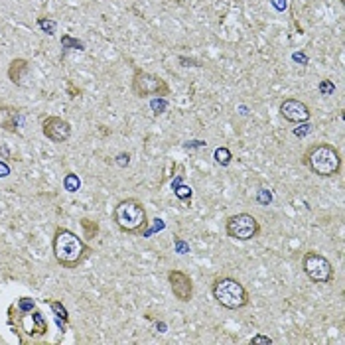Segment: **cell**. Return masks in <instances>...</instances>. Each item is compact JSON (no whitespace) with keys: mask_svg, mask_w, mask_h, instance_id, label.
<instances>
[{"mask_svg":"<svg viewBox=\"0 0 345 345\" xmlns=\"http://www.w3.org/2000/svg\"><path fill=\"white\" fill-rule=\"evenodd\" d=\"M54 257L63 268H77L91 253L87 243L73 231L59 227L54 235Z\"/></svg>","mask_w":345,"mask_h":345,"instance_id":"cell-1","label":"cell"},{"mask_svg":"<svg viewBox=\"0 0 345 345\" xmlns=\"http://www.w3.org/2000/svg\"><path fill=\"white\" fill-rule=\"evenodd\" d=\"M304 164L322 177H334L342 170V158L336 146L328 144V142H318L312 144L306 152H304Z\"/></svg>","mask_w":345,"mask_h":345,"instance_id":"cell-2","label":"cell"},{"mask_svg":"<svg viewBox=\"0 0 345 345\" xmlns=\"http://www.w3.org/2000/svg\"><path fill=\"white\" fill-rule=\"evenodd\" d=\"M113 219L116 227L124 233H142L148 227V215L142 201L134 197L120 199L113 209Z\"/></svg>","mask_w":345,"mask_h":345,"instance_id":"cell-3","label":"cell"},{"mask_svg":"<svg viewBox=\"0 0 345 345\" xmlns=\"http://www.w3.org/2000/svg\"><path fill=\"white\" fill-rule=\"evenodd\" d=\"M211 290H213V298L227 310H241L249 304V294L237 278H231V276L217 278Z\"/></svg>","mask_w":345,"mask_h":345,"instance_id":"cell-4","label":"cell"},{"mask_svg":"<svg viewBox=\"0 0 345 345\" xmlns=\"http://www.w3.org/2000/svg\"><path fill=\"white\" fill-rule=\"evenodd\" d=\"M130 87H132V93L136 97H150V95L166 97V95H170V85L166 83V79H162L160 75L148 73L144 69H134Z\"/></svg>","mask_w":345,"mask_h":345,"instance_id":"cell-5","label":"cell"},{"mask_svg":"<svg viewBox=\"0 0 345 345\" xmlns=\"http://www.w3.org/2000/svg\"><path fill=\"white\" fill-rule=\"evenodd\" d=\"M302 268H304L306 276L312 282H316V284H330L336 278V270H334L332 262L324 255L314 253V251L304 253V257H302Z\"/></svg>","mask_w":345,"mask_h":345,"instance_id":"cell-6","label":"cell"},{"mask_svg":"<svg viewBox=\"0 0 345 345\" xmlns=\"http://www.w3.org/2000/svg\"><path fill=\"white\" fill-rule=\"evenodd\" d=\"M225 231H227V235L231 239L251 241V239H255L260 233V225H259L255 215H251V213H237V215H231L227 219Z\"/></svg>","mask_w":345,"mask_h":345,"instance_id":"cell-7","label":"cell"},{"mask_svg":"<svg viewBox=\"0 0 345 345\" xmlns=\"http://www.w3.org/2000/svg\"><path fill=\"white\" fill-rule=\"evenodd\" d=\"M42 132L48 140L61 144L71 138V124L61 116H46L42 120Z\"/></svg>","mask_w":345,"mask_h":345,"instance_id":"cell-8","label":"cell"},{"mask_svg":"<svg viewBox=\"0 0 345 345\" xmlns=\"http://www.w3.org/2000/svg\"><path fill=\"white\" fill-rule=\"evenodd\" d=\"M168 282L172 288L175 300L179 302H189L193 298V280L189 278V274H185L183 270L172 268L168 272Z\"/></svg>","mask_w":345,"mask_h":345,"instance_id":"cell-9","label":"cell"},{"mask_svg":"<svg viewBox=\"0 0 345 345\" xmlns=\"http://www.w3.org/2000/svg\"><path fill=\"white\" fill-rule=\"evenodd\" d=\"M280 115L290 122H308L310 120V107L298 99H284L280 103Z\"/></svg>","mask_w":345,"mask_h":345,"instance_id":"cell-10","label":"cell"},{"mask_svg":"<svg viewBox=\"0 0 345 345\" xmlns=\"http://www.w3.org/2000/svg\"><path fill=\"white\" fill-rule=\"evenodd\" d=\"M30 71V61L24 58H14L8 65V79L14 83V85H22L24 83V77L28 75Z\"/></svg>","mask_w":345,"mask_h":345,"instance_id":"cell-11","label":"cell"},{"mask_svg":"<svg viewBox=\"0 0 345 345\" xmlns=\"http://www.w3.org/2000/svg\"><path fill=\"white\" fill-rule=\"evenodd\" d=\"M20 109L16 107H8V105H0V128L8 130V132H18V116Z\"/></svg>","mask_w":345,"mask_h":345,"instance_id":"cell-12","label":"cell"},{"mask_svg":"<svg viewBox=\"0 0 345 345\" xmlns=\"http://www.w3.org/2000/svg\"><path fill=\"white\" fill-rule=\"evenodd\" d=\"M61 46L63 48H67V50H79V52H83L85 50V44L83 42H79V40H75L73 36H69V34H65L63 38H61Z\"/></svg>","mask_w":345,"mask_h":345,"instance_id":"cell-13","label":"cell"},{"mask_svg":"<svg viewBox=\"0 0 345 345\" xmlns=\"http://www.w3.org/2000/svg\"><path fill=\"white\" fill-rule=\"evenodd\" d=\"M63 187H65L69 193H75V191L81 187V181H79V177H77L75 173H67V175L63 177Z\"/></svg>","mask_w":345,"mask_h":345,"instance_id":"cell-14","label":"cell"},{"mask_svg":"<svg viewBox=\"0 0 345 345\" xmlns=\"http://www.w3.org/2000/svg\"><path fill=\"white\" fill-rule=\"evenodd\" d=\"M81 227L85 231V237L87 239H95L97 237V233H99V225H97V221H91V219H81Z\"/></svg>","mask_w":345,"mask_h":345,"instance_id":"cell-15","label":"cell"},{"mask_svg":"<svg viewBox=\"0 0 345 345\" xmlns=\"http://www.w3.org/2000/svg\"><path fill=\"white\" fill-rule=\"evenodd\" d=\"M231 160H233V156H231L229 148L221 146V148L215 150V162H217V164H221V166H229Z\"/></svg>","mask_w":345,"mask_h":345,"instance_id":"cell-16","label":"cell"},{"mask_svg":"<svg viewBox=\"0 0 345 345\" xmlns=\"http://www.w3.org/2000/svg\"><path fill=\"white\" fill-rule=\"evenodd\" d=\"M38 26H40L42 32H46L50 36H54L56 34V28H58L56 20H52V18H38Z\"/></svg>","mask_w":345,"mask_h":345,"instance_id":"cell-17","label":"cell"},{"mask_svg":"<svg viewBox=\"0 0 345 345\" xmlns=\"http://www.w3.org/2000/svg\"><path fill=\"white\" fill-rule=\"evenodd\" d=\"M50 306H52V310L56 312V316H58L59 320H63V324H67L69 322V316H67V310L59 304V302H50Z\"/></svg>","mask_w":345,"mask_h":345,"instance_id":"cell-18","label":"cell"},{"mask_svg":"<svg viewBox=\"0 0 345 345\" xmlns=\"http://www.w3.org/2000/svg\"><path fill=\"white\" fill-rule=\"evenodd\" d=\"M318 89H320L322 95H332V93L336 91V85H334L330 79H322L320 85H318Z\"/></svg>","mask_w":345,"mask_h":345,"instance_id":"cell-19","label":"cell"},{"mask_svg":"<svg viewBox=\"0 0 345 345\" xmlns=\"http://www.w3.org/2000/svg\"><path fill=\"white\" fill-rule=\"evenodd\" d=\"M175 197L177 199H189L191 197V189L187 185H179V187H175Z\"/></svg>","mask_w":345,"mask_h":345,"instance_id":"cell-20","label":"cell"},{"mask_svg":"<svg viewBox=\"0 0 345 345\" xmlns=\"http://www.w3.org/2000/svg\"><path fill=\"white\" fill-rule=\"evenodd\" d=\"M18 308H20L22 312H32V310H34V300H32V298H20Z\"/></svg>","mask_w":345,"mask_h":345,"instance_id":"cell-21","label":"cell"},{"mask_svg":"<svg viewBox=\"0 0 345 345\" xmlns=\"http://www.w3.org/2000/svg\"><path fill=\"white\" fill-rule=\"evenodd\" d=\"M166 107H168V105H166L164 97H160V101H158V99H154V101H152V109H154V113H156V115L164 113V109H166Z\"/></svg>","mask_w":345,"mask_h":345,"instance_id":"cell-22","label":"cell"},{"mask_svg":"<svg viewBox=\"0 0 345 345\" xmlns=\"http://www.w3.org/2000/svg\"><path fill=\"white\" fill-rule=\"evenodd\" d=\"M257 201H259V203H264V205H268V203L272 201V195H270V191H266V189H260V191H259V195H257Z\"/></svg>","mask_w":345,"mask_h":345,"instance_id":"cell-23","label":"cell"},{"mask_svg":"<svg viewBox=\"0 0 345 345\" xmlns=\"http://www.w3.org/2000/svg\"><path fill=\"white\" fill-rule=\"evenodd\" d=\"M272 2V6L278 10V12H284L288 8V0H270Z\"/></svg>","mask_w":345,"mask_h":345,"instance_id":"cell-24","label":"cell"},{"mask_svg":"<svg viewBox=\"0 0 345 345\" xmlns=\"http://www.w3.org/2000/svg\"><path fill=\"white\" fill-rule=\"evenodd\" d=\"M251 344H266V345H270V344H272V340H270V338H266V336H255V338L251 340Z\"/></svg>","mask_w":345,"mask_h":345,"instance_id":"cell-25","label":"cell"},{"mask_svg":"<svg viewBox=\"0 0 345 345\" xmlns=\"http://www.w3.org/2000/svg\"><path fill=\"white\" fill-rule=\"evenodd\" d=\"M10 175V166L6 162H0V177H6Z\"/></svg>","mask_w":345,"mask_h":345,"instance_id":"cell-26","label":"cell"},{"mask_svg":"<svg viewBox=\"0 0 345 345\" xmlns=\"http://www.w3.org/2000/svg\"><path fill=\"white\" fill-rule=\"evenodd\" d=\"M128 160H130V156H128V154H120L116 162H118V166H126V164H128Z\"/></svg>","mask_w":345,"mask_h":345,"instance_id":"cell-27","label":"cell"},{"mask_svg":"<svg viewBox=\"0 0 345 345\" xmlns=\"http://www.w3.org/2000/svg\"><path fill=\"white\" fill-rule=\"evenodd\" d=\"M294 59L296 61H302V65H308V58L304 54H294Z\"/></svg>","mask_w":345,"mask_h":345,"instance_id":"cell-28","label":"cell"},{"mask_svg":"<svg viewBox=\"0 0 345 345\" xmlns=\"http://www.w3.org/2000/svg\"><path fill=\"white\" fill-rule=\"evenodd\" d=\"M177 249H179V251H181V253H183V251H185V249H187V247H185V243H181V241H177Z\"/></svg>","mask_w":345,"mask_h":345,"instance_id":"cell-29","label":"cell"}]
</instances>
